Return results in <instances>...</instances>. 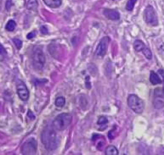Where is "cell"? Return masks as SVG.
Instances as JSON below:
<instances>
[{"label": "cell", "mask_w": 164, "mask_h": 155, "mask_svg": "<svg viewBox=\"0 0 164 155\" xmlns=\"http://www.w3.org/2000/svg\"><path fill=\"white\" fill-rule=\"evenodd\" d=\"M144 20L147 24L152 26H156L158 25V19L156 11L151 5H148L144 10Z\"/></svg>", "instance_id": "cell-5"}, {"label": "cell", "mask_w": 164, "mask_h": 155, "mask_svg": "<svg viewBox=\"0 0 164 155\" xmlns=\"http://www.w3.org/2000/svg\"><path fill=\"white\" fill-rule=\"evenodd\" d=\"M159 73H160L161 75H162V76L163 77V80H164V71L163 70H159Z\"/></svg>", "instance_id": "cell-27"}, {"label": "cell", "mask_w": 164, "mask_h": 155, "mask_svg": "<svg viewBox=\"0 0 164 155\" xmlns=\"http://www.w3.org/2000/svg\"><path fill=\"white\" fill-rule=\"evenodd\" d=\"M42 143L48 151H54L60 144V136L51 127L45 128L41 136Z\"/></svg>", "instance_id": "cell-1"}, {"label": "cell", "mask_w": 164, "mask_h": 155, "mask_svg": "<svg viewBox=\"0 0 164 155\" xmlns=\"http://www.w3.org/2000/svg\"><path fill=\"white\" fill-rule=\"evenodd\" d=\"M105 154L106 155H117L118 150L116 149L115 146H108L105 149Z\"/></svg>", "instance_id": "cell-15"}, {"label": "cell", "mask_w": 164, "mask_h": 155, "mask_svg": "<svg viewBox=\"0 0 164 155\" xmlns=\"http://www.w3.org/2000/svg\"><path fill=\"white\" fill-rule=\"evenodd\" d=\"M37 35V33L35 31H32V32H31L29 34H27V39H32V38H33V37H35V36Z\"/></svg>", "instance_id": "cell-23"}, {"label": "cell", "mask_w": 164, "mask_h": 155, "mask_svg": "<svg viewBox=\"0 0 164 155\" xmlns=\"http://www.w3.org/2000/svg\"><path fill=\"white\" fill-rule=\"evenodd\" d=\"M150 81L152 85H157V84L162 83V80L159 77V76L155 73L154 71L151 72V75H150Z\"/></svg>", "instance_id": "cell-12"}, {"label": "cell", "mask_w": 164, "mask_h": 155, "mask_svg": "<svg viewBox=\"0 0 164 155\" xmlns=\"http://www.w3.org/2000/svg\"><path fill=\"white\" fill-rule=\"evenodd\" d=\"M0 54H6V50L1 43H0Z\"/></svg>", "instance_id": "cell-25"}, {"label": "cell", "mask_w": 164, "mask_h": 155, "mask_svg": "<svg viewBox=\"0 0 164 155\" xmlns=\"http://www.w3.org/2000/svg\"><path fill=\"white\" fill-rule=\"evenodd\" d=\"M44 2L48 7L53 9L59 8L62 4V0H44Z\"/></svg>", "instance_id": "cell-11"}, {"label": "cell", "mask_w": 164, "mask_h": 155, "mask_svg": "<svg viewBox=\"0 0 164 155\" xmlns=\"http://www.w3.org/2000/svg\"><path fill=\"white\" fill-rule=\"evenodd\" d=\"M32 64L37 70H42L45 64V55H44L43 48L40 46H35L32 49Z\"/></svg>", "instance_id": "cell-2"}, {"label": "cell", "mask_w": 164, "mask_h": 155, "mask_svg": "<svg viewBox=\"0 0 164 155\" xmlns=\"http://www.w3.org/2000/svg\"><path fill=\"white\" fill-rule=\"evenodd\" d=\"M109 43H110V38L108 36H105L100 40L99 44L97 45V48L95 50V54L100 58H102L105 55L106 51L108 49Z\"/></svg>", "instance_id": "cell-8"}, {"label": "cell", "mask_w": 164, "mask_h": 155, "mask_svg": "<svg viewBox=\"0 0 164 155\" xmlns=\"http://www.w3.org/2000/svg\"><path fill=\"white\" fill-rule=\"evenodd\" d=\"M17 93L22 101H27L29 98V91L23 82H20L17 85Z\"/></svg>", "instance_id": "cell-9"}, {"label": "cell", "mask_w": 164, "mask_h": 155, "mask_svg": "<svg viewBox=\"0 0 164 155\" xmlns=\"http://www.w3.org/2000/svg\"><path fill=\"white\" fill-rule=\"evenodd\" d=\"M128 107L132 109L133 111L136 114H141L144 111V101L140 98L137 95L131 94L128 98Z\"/></svg>", "instance_id": "cell-4"}, {"label": "cell", "mask_w": 164, "mask_h": 155, "mask_svg": "<svg viewBox=\"0 0 164 155\" xmlns=\"http://www.w3.org/2000/svg\"><path fill=\"white\" fill-rule=\"evenodd\" d=\"M104 15L111 20H117L120 18V13L117 10L115 9H105L103 11Z\"/></svg>", "instance_id": "cell-10"}, {"label": "cell", "mask_w": 164, "mask_h": 155, "mask_svg": "<svg viewBox=\"0 0 164 155\" xmlns=\"http://www.w3.org/2000/svg\"><path fill=\"white\" fill-rule=\"evenodd\" d=\"M40 32L42 34H44V35H46V34H48V29H47L46 26H42V27L40 28Z\"/></svg>", "instance_id": "cell-24"}, {"label": "cell", "mask_w": 164, "mask_h": 155, "mask_svg": "<svg viewBox=\"0 0 164 155\" xmlns=\"http://www.w3.org/2000/svg\"><path fill=\"white\" fill-rule=\"evenodd\" d=\"M16 27V23L15 20H9L8 22H7V24L5 26V29H6V31H8V32H13Z\"/></svg>", "instance_id": "cell-16"}, {"label": "cell", "mask_w": 164, "mask_h": 155, "mask_svg": "<svg viewBox=\"0 0 164 155\" xmlns=\"http://www.w3.org/2000/svg\"><path fill=\"white\" fill-rule=\"evenodd\" d=\"M13 42H14V43L16 45V47L18 49H20L21 47H22V42L20 41V39H18V38H14L13 39Z\"/></svg>", "instance_id": "cell-21"}, {"label": "cell", "mask_w": 164, "mask_h": 155, "mask_svg": "<svg viewBox=\"0 0 164 155\" xmlns=\"http://www.w3.org/2000/svg\"><path fill=\"white\" fill-rule=\"evenodd\" d=\"M144 47H145V45L141 40H136L134 43V48L137 52H141Z\"/></svg>", "instance_id": "cell-14"}, {"label": "cell", "mask_w": 164, "mask_h": 155, "mask_svg": "<svg viewBox=\"0 0 164 155\" xmlns=\"http://www.w3.org/2000/svg\"><path fill=\"white\" fill-rule=\"evenodd\" d=\"M142 53L144 55V57L147 59V60H152V53L151 51V49L146 47H144L143 49H142Z\"/></svg>", "instance_id": "cell-19"}, {"label": "cell", "mask_w": 164, "mask_h": 155, "mask_svg": "<svg viewBox=\"0 0 164 155\" xmlns=\"http://www.w3.org/2000/svg\"><path fill=\"white\" fill-rule=\"evenodd\" d=\"M72 120V116L67 113H62L55 117L53 121V126L58 131H63L71 125Z\"/></svg>", "instance_id": "cell-3"}, {"label": "cell", "mask_w": 164, "mask_h": 155, "mask_svg": "<svg viewBox=\"0 0 164 155\" xmlns=\"http://www.w3.org/2000/svg\"><path fill=\"white\" fill-rule=\"evenodd\" d=\"M38 7V2L37 0H28L27 4V8L29 10H35Z\"/></svg>", "instance_id": "cell-13"}, {"label": "cell", "mask_w": 164, "mask_h": 155, "mask_svg": "<svg viewBox=\"0 0 164 155\" xmlns=\"http://www.w3.org/2000/svg\"><path fill=\"white\" fill-rule=\"evenodd\" d=\"M13 3H12V0H7L6 1V4H5V8L7 10H9L11 7H12Z\"/></svg>", "instance_id": "cell-22"}, {"label": "cell", "mask_w": 164, "mask_h": 155, "mask_svg": "<svg viewBox=\"0 0 164 155\" xmlns=\"http://www.w3.org/2000/svg\"><path fill=\"white\" fill-rule=\"evenodd\" d=\"M1 1H2V0H0V3H1Z\"/></svg>", "instance_id": "cell-28"}, {"label": "cell", "mask_w": 164, "mask_h": 155, "mask_svg": "<svg viewBox=\"0 0 164 155\" xmlns=\"http://www.w3.org/2000/svg\"><path fill=\"white\" fill-rule=\"evenodd\" d=\"M107 122H108V119H106V117H104V116H101V117H100L99 119H98V121H97L98 125H100V126L106 125Z\"/></svg>", "instance_id": "cell-20"}, {"label": "cell", "mask_w": 164, "mask_h": 155, "mask_svg": "<svg viewBox=\"0 0 164 155\" xmlns=\"http://www.w3.org/2000/svg\"><path fill=\"white\" fill-rule=\"evenodd\" d=\"M137 0H128L127 4H126V9L128 11H132L134 8V5L136 4Z\"/></svg>", "instance_id": "cell-18"}, {"label": "cell", "mask_w": 164, "mask_h": 155, "mask_svg": "<svg viewBox=\"0 0 164 155\" xmlns=\"http://www.w3.org/2000/svg\"><path fill=\"white\" fill-rule=\"evenodd\" d=\"M153 105L156 109H161L164 107V90L162 88H157L154 90Z\"/></svg>", "instance_id": "cell-6"}, {"label": "cell", "mask_w": 164, "mask_h": 155, "mask_svg": "<svg viewBox=\"0 0 164 155\" xmlns=\"http://www.w3.org/2000/svg\"><path fill=\"white\" fill-rule=\"evenodd\" d=\"M66 104V99L64 97H58L55 100V106L58 108H62Z\"/></svg>", "instance_id": "cell-17"}, {"label": "cell", "mask_w": 164, "mask_h": 155, "mask_svg": "<svg viewBox=\"0 0 164 155\" xmlns=\"http://www.w3.org/2000/svg\"><path fill=\"white\" fill-rule=\"evenodd\" d=\"M27 116H28V117H29V118H30V119H32H32H35V116H34V115H33V114H32V111H30V110L28 111Z\"/></svg>", "instance_id": "cell-26"}, {"label": "cell", "mask_w": 164, "mask_h": 155, "mask_svg": "<svg viewBox=\"0 0 164 155\" xmlns=\"http://www.w3.org/2000/svg\"><path fill=\"white\" fill-rule=\"evenodd\" d=\"M37 146V144L36 140L34 139V138L28 139L27 141L22 145V147H21V153H22V154H36Z\"/></svg>", "instance_id": "cell-7"}]
</instances>
